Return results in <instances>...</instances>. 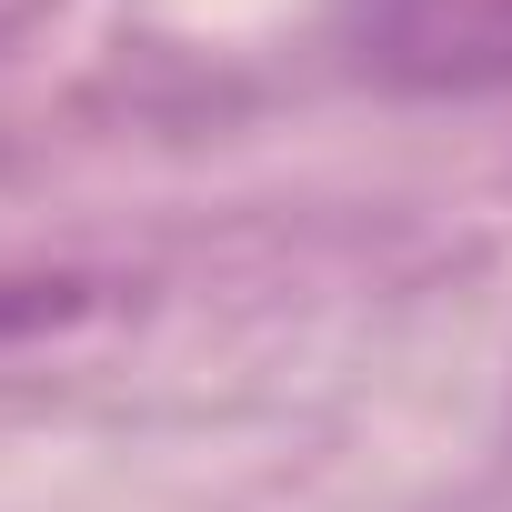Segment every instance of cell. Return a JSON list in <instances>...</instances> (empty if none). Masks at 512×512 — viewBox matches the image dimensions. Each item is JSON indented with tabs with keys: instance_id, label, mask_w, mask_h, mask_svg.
I'll list each match as a JSON object with an SVG mask.
<instances>
[{
	"instance_id": "cell-1",
	"label": "cell",
	"mask_w": 512,
	"mask_h": 512,
	"mask_svg": "<svg viewBox=\"0 0 512 512\" xmlns=\"http://www.w3.org/2000/svg\"><path fill=\"white\" fill-rule=\"evenodd\" d=\"M342 51L392 91H512V0H342Z\"/></svg>"
},
{
	"instance_id": "cell-2",
	"label": "cell",
	"mask_w": 512,
	"mask_h": 512,
	"mask_svg": "<svg viewBox=\"0 0 512 512\" xmlns=\"http://www.w3.org/2000/svg\"><path fill=\"white\" fill-rule=\"evenodd\" d=\"M81 312H91V282H0V362L61 322H81Z\"/></svg>"
}]
</instances>
